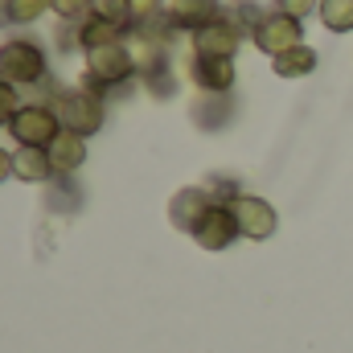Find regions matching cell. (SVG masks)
Instances as JSON below:
<instances>
[{
    "label": "cell",
    "instance_id": "cell-1",
    "mask_svg": "<svg viewBox=\"0 0 353 353\" xmlns=\"http://www.w3.org/2000/svg\"><path fill=\"white\" fill-rule=\"evenodd\" d=\"M8 132H12V140H17L21 148H50V144L58 140V132H62V119H58L54 107L29 103V107H21V111L12 115Z\"/></svg>",
    "mask_w": 353,
    "mask_h": 353
},
{
    "label": "cell",
    "instance_id": "cell-2",
    "mask_svg": "<svg viewBox=\"0 0 353 353\" xmlns=\"http://www.w3.org/2000/svg\"><path fill=\"white\" fill-rule=\"evenodd\" d=\"M41 74H46V54H41L37 41L17 37V41H4L0 46V79L4 83L29 87V83H41Z\"/></svg>",
    "mask_w": 353,
    "mask_h": 353
},
{
    "label": "cell",
    "instance_id": "cell-3",
    "mask_svg": "<svg viewBox=\"0 0 353 353\" xmlns=\"http://www.w3.org/2000/svg\"><path fill=\"white\" fill-rule=\"evenodd\" d=\"M54 111H58L62 128H66V132H79L83 140H87L90 132L103 128V103H99L90 90H62L58 103H54Z\"/></svg>",
    "mask_w": 353,
    "mask_h": 353
},
{
    "label": "cell",
    "instance_id": "cell-4",
    "mask_svg": "<svg viewBox=\"0 0 353 353\" xmlns=\"http://www.w3.org/2000/svg\"><path fill=\"white\" fill-rule=\"evenodd\" d=\"M132 70H136V62H132V54H128L123 41L87 50V79L99 83V87H119V83L132 79Z\"/></svg>",
    "mask_w": 353,
    "mask_h": 353
},
{
    "label": "cell",
    "instance_id": "cell-5",
    "mask_svg": "<svg viewBox=\"0 0 353 353\" xmlns=\"http://www.w3.org/2000/svg\"><path fill=\"white\" fill-rule=\"evenodd\" d=\"M251 41L263 50L267 58H279V54L304 46V37H300V21H292V17H283V12H263V21L251 29Z\"/></svg>",
    "mask_w": 353,
    "mask_h": 353
},
{
    "label": "cell",
    "instance_id": "cell-6",
    "mask_svg": "<svg viewBox=\"0 0 353 353\" xmlns=\"http://www.w3.org/2000/svg\"><path fill=\"white\" fill-rule=\"evenodd\" d=\"M230 210H234L239 234H247V239H255V243L271 239V234H275V226H279V218H275L271 201H263V197L239 193V197H230Z\"/></svg>",
    "mask_w": 353,
    "mask_h": 353
},
{
    "label": "cell",
    "instance_id": "cell-7",
    "mask_svg": "<svg viewBox=\"0 0 353 353\" xmlns=\"http://www.w3.org/2000/svg\"><path fill=\"white\" fill-rule=\"evenodd\" d=\"M234 239H239V222H234V210L222 205V201H218V205L201 218V226L193 230V243H197L201 251H226Z\"/></svg>",
    "mask_w": 353,
    "mask_h": 353
},
{
    "label": "cell",
    "instance_id": "cell-8",
    "mask_svg": "<svg viewBox=\"0 0 353 353\" xmlns=\"http://www.w3.org/2000/svg\"><path fill=\"white\" fill-rule=\"evenodd\" d=\"M165 21L169 29H205L214 21H222V4L218 0H165Z\"/></svg>",
    "mask_w": 353,
    "mask_h": 353
},
{
    "label": "cell",
    "instance_id": "cell-9",
    "mask_svg": "<svg viewBox=\"0 0 353 353\" xmlns=\"http://www.w3.org/2000/svg\"><path fill=\"white\" fill-rule=\"evenodd\" d=\"M239 41H243L239 25L222 17V21H214V25H205V29L193 33V54L197 58H234Z\"/></svg>",
    "mask_w": 353,
    "mask_h": 353
},
{
    "label": "cell",
    "instance_id": "cell-10",
    "mask_svg": "<svg viewBox=\"0 0 353 353\" xmlns=\"http://www.w3.org/2000/svg\"><path fill=\"white\" fill-rule=\"evenodd\" d=\"M218 201L205 193V189H181V193H173V201H169V222H173L176 230H185V234H193L197 226H201V218L214 210Z\"/></svg>",
    "mask_w": 353,
    "mask_h": 353
},
{
    "label": "cell",
    "instance_id": "cell-11",
    "mask_svg": "<svg viewBox=\"0 0 353 353\" xmlns=\"http://www.w3.org/2000/svg\"><path fill=\"white\" fill-rule=\"evenodd\" d=\"M189 74L201 90H230L234 87V58H197L193 54Z\"/></svg>",
    "mask_w": 353,
    "mask_h": 353
},
{
    "label": "cell",
    "instance_id": "cell-12",
    "mask_svg": "<svg viewBox=\"0 0 353 353\" xmlns=\"http://www.w3.org/2000/svg\"><path fill=\"white\" fill-rule=\"evenodd\" d=\"M50 152V165H54V173H74L83 161H87V140L79 136V132H58V140L46 148Z\"/></svg>",
    "mask_w": 353,
    "mask_h": 353
},
{
    "label": "cell",
    "instance_id": "cell-13",
    "mask_svg": "<svg viewBox=\"0 0 353 353\" xmlns=\"http://www.w3.org/2000/svg\"><path fill=\"white\" fill-rule=\"evenodd\" d=\"M54 173V165H50V152L46 148H17L12 152V176H21V181H46V176Z\"/></svg>",
    "mask_w": 353,
    "mask_h": 353
},
{
    "label": "cell",
    "instance_id": "cell-14",
    "mask_svg": "<svg viewBox=\"0 0 353 353\" xmlns=\"http://www.w3.org/2000/svg\"><path fill=\"white\" fill-rule=\"evenodd\" d=\"M271 62H275V74L279 79H304V74L316 70V50L312 46H296V50H288V54H279Z\"/></svg>",
    "mask_w": 353,
    "mask_h": 353
},
{
    "label": "cell",
    "instance_id": "cell-15",
    "mask_svg": "<svg viewBox=\"0 0 353 353\" xmlns=\"http://www.w3.org/2000/svg\"><path fill=\"white\" fill-rule=\"evenodd\" d=\"M90 17H99V21H107V25H115L119 33L136 21V12H132V0H90Z\"/></svg>",
    "mask_w": 353,
    "mask_h": 353
},
{
    "label": "cell",
    "instance_id": "cell-16",
    "mask_svg": "<svg viewBox=\"0 0 353 353\" xmlns=\"http://www.w3.org/2000/svg\"><path fill=\"white\" fill-rule=\"evenodd\" d=\"M321 25L329 33H350L353 29V0H321Z\"/></svg>",
    "mask_w": 353,
    "mask_h": 353
},
{
    "label": "cell",
    "instance_id": "cell-17",
    "mask_svg": "<svg viewBox=\"0 0 353 353\" xmlns=\"http://www.w3.org/2000/svg\"><path fill=\"white\" fill-rule=\"evenodd\" d=\"M79 37H83V46H87V50H94V46H111V41H119V29H115V25H107V21H99V17H90Z\"/></svg>",
    "mask_w": 353,
    "mask_h": 353
},
{
    "label": "cell",
    "instance_id": "cell-18",
    "mask_svg": "<svg viewBox=\"0 0 353 353\" xmlns=\"http://www.w3.org/2000/svg\"><path fill=\"white\" fill-rule=\"evenodd\" d=\"M46 8H54V4H50V0H8V17L21 21V25H25V21H37Z\"/></svg>",
    "mask_w": 353,
    "mask_h": 353
},
{
    "label": "cell",
    "instance_id": "cell-19",
    "mask_svg": "<svg viewBox=\"0 0 353 353\" xmlns=\"http://www.w3.org/2000/svg\"><path fill=\"white\" fill-rule=\"evenodd\" d=\"M312 8H321V0H275V12H283L292 21H304Z\"/></svg>",
    "mask_w": 353,
    "mask_h": 353
},
{
    "label": "cell",
    "instance_id": "cell-20",
    "mask_svg": "<svg viewBox=\"0 0 353 353\" xmlns=\"http://www.w3.org/2000/svg\"><path fill=\"white\" fill-rule=\"evenodd\" d=\"M17 111H21V107H17V90H12V83L0 79V128H8Z\"/></svg>",
    "mask_w": 353,
    "mask_h": 353
},
{
    "label": "cell",
    "instance_id": "cell-21",
    "mask_svg": "<svg viewBox=\"0 0 353 353\" xmlns=\"http://www.w3.org/2000/svg\"><path fill=\"white\" fill-rule=\"evenodd\" d=\"M50 4L62 21H79L83 12H90V0H50Z\"/></svg>",
    "mask_w": 353,
    "mask_h": 353
},
{
    "label": "cell",
    "instance_id": "cell-22",
    "mask_svg": "<svg viewBox=\"0 0 353 353\" xmlns=\"http://www.w3.org/2000/svg\"><path fill=\"white\" fill-rule=\"evenodd\" d=\"M132 12H136V21L157 17V12H165V0H132Z\"/></svg>",
    "mask_w": 353,
    "mask_h": 353
},
{
    "label": "cell",
    "instance_id": "cell-23",
    "mask_svg": "<svg viewBox=\"0 0 353 353\" xmlns=\"http://www.w3.org/2000/svg\"><path fill=\"white\" fill-rule=\"evenodd\" d=\"M8 176H12V152L0 148V181H8Z\"/></svg>",
    "mask_w": 353,
    "mask_h": 353
}]
</instances>
